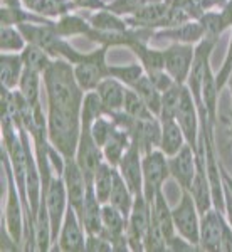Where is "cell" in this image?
Instances as JSON below:
<instances>
[{
  "instance_id": "19",
  "label": "cell",
  "mask_w": 232,
  "mask_h": 252,
  "mask_svg": "<svg viewBox=\"0 0 232 252\" xmlns=\"http://www.w3.org/2000/svg\"><path fill=\"white\" fill-rule=\"evenodd\" d=\"M0 76H2V88L5 89H15L20 84L24 74V61L22 56L17 54H3L2 52V59H0Z\"/></svg>"
},
{
  "instance_id": "22",
  "label": "cell",
  "mask_w": 232,
  "mask_h": 252,
  "mask_svg": "<svg viewBox=\"0 0 232 252\" xmlns=\"http://www.w3.org/2000/svg\"><path fill=\"white\" fill-rule=\"evenodd\" d=\"M98 94L106 109H120L123 108L126 89L115 79H104L98 84Z\"/></svg>"
},
{
  "instance_id": "40",
  "label": "cell",
  "mask_w": 232,
  "mask_h": 252,
  "mask_svg": "<svg viewBox=\"0 0 232 252\" xmlns=\"http://www.w3.org/2000/svg\"><path fill=\"white\" fill-rule=\"evenodd\" d=\"M231 72H232V39H231V46H229V51H227L226 61H224V64H222L221 72H219V76L215 78V83H217L219 93H221V89H222V86H224V83H226V81L229 79Z\"/></svg>"
},
{
  "instance_id": "9",
  "label": "cell",
  "mask_w": 232,
  "mask_h": 252,
  "mask_svg": "<svg viewBox=\"0 0 232 252\" xmlns=\"http://www.w3.org/2000/svg\"><path fill=\"white\" fill-rule=\"evenodd\" d=\"M168 170L175 182L189 192L195 177V170H197V153L192 146L184 145L173 157H170Z\"/></svg>"
},
{
  "instance_id": "17",
  "label": "cell",
  "mask_w": 232,
  "mask_h": 252,
  "mask_svg": "<svg viewBox=\"0 0 232 252\" xmlns=\"http://www.w3.org/2000/svg\"><path fill=\"white\" fill-rule=\"evenodd\" d=\"M101 202L98 200L93 187H88V193L84 198L83 210H81V222L88 234H101L103 230V220H101Z\"/></svg>"
},
{
  "instance_id": "46",
  "label": "cell",
  "mask_w": 232,
  "mask_h": 252,
  "mask_svg": "<svg viewBox=\"0 0 232 252\" xmlns=\"http://www.w3.org/2000/svg\"><path fill=\"white\" fill-rule=\"evenodd\" d=\"M222 184H224V192L229 193L232 197V180H231V177L226 172L222 173Z\"/></svg>"
},
{
  "instance_id": "20",
  "label": "cell",
  "mask_w": 232,
  "mask_h": 252,
  "mask_svg": "<svg viewBox=\"0 0 232 252\" xmlns=\"http://www.w3.org/2000/svg\"><path fill=\"white\" fill-rule=\"evenodd\" d=\"M152 207V219L157 222V225L160 227V230L164 232L166 242H172L173 241V230H175V225H173V217H172V210L168 209L166 205V200L162 193V190L155 195L153 202L150 204Z\"/></svg>"
},
{
  "instance_id": "41",
  "label": "cell",
  "mask_w": 232,
  "mask_h": 252,
  "mask_svg": "<svg viewBox=\"0 0 232 252\" xmlns=\"http://www.w3.org/2000/svg\"><path fill=\"white\" fill-rule=\"evenodd\" d=\"M84 29L86 26L76 17H66L58 26V32H63V34H76V32H83Z\"/></svg>"
},
{
  "instance_id": "7",
  "label": "cell",
  "mask_w": 232,
  "mask_h": 252,
  "mask_svg": "<svg viewBox=\"0 0 232 252\" xmlns=\"http://www.w3.org/2000/svg\"><path fill=\"white\" fill-rule=\"evenodd\" d=\"M103 152H101V146L93 140L91 131H89V126H83L79 136V143H77L76 150V158L79 168L83 170L84 177H86L88 184H93V178H95L96 170L99 168V165L103 163Z\"/></svg>"
},
{
  "instance_id": "12",
  "label": "cell",
  "mask_w": 232,
  "mask_h": 252,
  "mask_svg": "<svg viewBox=\"0 0 232 252\" xmlns=\"http://www.w3.org/2000/svg\"><path fill=\"white\" fill-rule=\"evenodd\" d=\"M84 225L81 222L79 214L72 209L71 205L67 207L66 215H64L63 225L59 232V247L63 251H84L86 249V239L83 232Z\"/></svg>"
},
{
  "instance_id": "15",
  "label": "cell",
  "mask_w": 232,
  "mask_h": 252,
  "mask_svg": "<svg viewBox=\"0 0 232 252\" xmlns=\"http://www.w3.org/2000/svg\"><path fill=\"white\" fill-rule=\"evenodd\" d=\"M106 72L103 64V54H96L84 58V61H79L74 67V78L83 91H93L98 88V84L103 81V76Z\"/></svg>"
},
{
  "instance_id": "33",
  "label": "cell",
  "mask_w": 232,
  "mask_h": 252,
  "mask_svg": "<svg viewBox=\"0 0 232 252\" xmlns=\"http://www.w3.org/2000/svg\"><path fill=\"white\" fill-rule=\"evenodd\" d=\"M135 17L138 22L141 24H155V22H160L166 17V7L164 3H152V5H145L141 9H138L135 12Z\"/></svg>"
},
{
  "instance_id": "5",
  "label": "cell",
  "mask_w": 232,
  "mask_h": 252,
  "mask_svg": "<svg viewBox=\"0 0 232 252\" xmlns=\"http://www.w3.org/2000/svg\"><path fill=\"white\" fill-rule=\"evenodd\" d=\"M184 197H182L180 204L172 210L173 225L175 230L182 235L189 244H199L200 237V220H199V209L195 205L194 198L190 193L184 190Z\"/></svg>"
},
{
  "instance_id": "21",
  "label": "cell",
  "mask_w": 232,
  "mask_h": 252,
  "mask_svg": "<svg viewBox=\"0 0 232 252\" xmlns=\"http://www.w3.org/2000/svg\"><path fill=\"white\" fill-rule=\"evenodd\" d=\"M108 204L113 205L115 209L120 210L121 214H125L126 217H130L133 207V192L130 190V187L126 185L120 173H115V184H113L111 193H109Z\"/></svg>"
},
{
  "instance_id": "49",
  "label": "cell",
  "mask_w": 232,
  "mask_h": 252,
  "mask_svg": "<svg viewBox=\"0 0 232 252\" xmlns=\"http://www.w3.org/2000/svg\"><path fill=\"white\" fill-rule=\"evenodd\" d=\"M229 91H231V97H232V72H231V76H229Z\"/></svg>"
},
{
  "instance_id": "1",
  "label": "cell",
  "mask_w": 232,
  "mask_h": 252,
  "mask_svg": "<svg viewBox=\"0 0 232 252\" xmlns=\"http://www.w3.org/2000/svg\"><path fill=\"white\" fill-rule=\"evenodd\" d=\"M44 83H46L49 106H54L69 113L79 115L83 97L77 81L74 78V71L63 61L51 63V66L44 72Z\"/></svg>"
},
{
  "instance_id": "11",
  "label": "cell",
  "mask_w": 232,
  "mask_h": 252,
  "mask_svg": "<svg viewBox=\"0 0 232 252\" xmlns=\"http://www.w3.org/2000/svg\"><path fill=\"white\" fill-rule=\"evenodd\" d=\"M175 121L184 131L185 140L189 141V145L197 152L199 145V120H197V111H195V103L194 96L189 89H182V97L178 103L177 113H175Z\"/></svg>"
},
{
  "instance_id": "39",
  "label": "cell",
  "mask_w": 232,
  "mask_h": 252,
  "mask_svg": "<svg viewBox=\"0 0 232 252\" xmlns=\"http://www.w3.org/2000/svg\"><path fill=\"white\" fill-rule=\"evenodd\" d=\"M202 24H203V31L210 35L221 34V31L226 27L221 14H205V17L202 19Z\"/></svg>"
},
{
  "instance_id": "25",
  "label": "cell",
  "mask_w": 232,
  "mask_h": 252,
  "mask_svg": "<svg viewBox=\"0 0 232 252\" xmlns=\"http://www.w3.org/2000/svg\"><path fill=\"white\" fill-rule=\"evenodd\" d=\"M133 86H135V91L141 96V99L146 103V106H148L150 111L158 115L162 109V94H160V91L153 86V83L150 81V78L141 76Z\"/></svg>"
},
{
  "instance_id": "32",
  "label": "cell",
  "mask_w": 232,
  "mask_h": 252,
  "mask_svg": "<svg viewBox=\"0 0 232 252\" xmlns=\"http://www.w3.org/2000/svg\"><path fill=\"white\" fill-rule=\"evenodd\" d=\"M182 88L180 83H175L172 88L166 89V91L162 94V120H166V118H175V113H177L178 103H180L182 97Z\"/></svg>"
},
{
  "instance_id": "18",
  "label": "cell",
  "mask_w": 232,
  "mask_h": 252,
  "mask_svg": "<svg viewBox=\"0 0 232 252\" xmlns=\"http://www.w3.org/2000/svg\"><path fill=\"white\" fill-rule=\"evenodd\" d=\"M185 145V136L182 128L175 121V118L162 120V136H160V150L166 157H173L182 146Z\"/></svg>"
},
{
  "instance_id": "30",
  "label": "cell",
  "mask_w": 232,
  "mask_h": 252,
  "mask_svg": "<svg viewBox=\"0 0 232 252\" xmlns=\"http://www.w3.org/2000/svg\"><path fill=\"white\" fill-rule=\"evenodd\" d=\"M217 97H219L217 83H215L212 72H210V67H207L205 78H203V84H202V99H203V104H205V113L210 116V120H212L215 115Z\"/></svg>"
},
{
  "instance_id": "2",
  "label": "cell",
  "mask_w": 232,
  "mask_h": 252,
  "mask_svg": "<svg viewBox=\"0 0 232 252\" xmlns=\"http://www.w3.org/2000/svg\"><path fill=\"white\" fill-rule=\"evenodd\" d=\"M79 115L49 106L47 138L64 158H74L79 143Z\"/></svg>"
},
{
  "instance_id": "10",
  "label": "cell",
  "mask_w": 232,
  "mask_h": 252,
  "mask_svg": "<svg viewBox=\"0 0 232 252\" xmlns=\"http://www.w3.org/2000/svg\"><path fill=\"white\" fill-rule=\"evenodd\" d=\"M7 170V182H9V189H7V204H5V223H7V232L10 239L15 244H20L22 239V212H20V198H19V189L14 182V175H10L9 161L3 160Z\"/></svg>"
},
{
  "instance_id": "26",
  "label": "cell",
  "mask_w": 232,
  "mask_h": 252,
  "mask_svg": "<svg viewBox=\"0 0 232 252\" xmlns=\"http://www.w3.org/2000/svg\"><path fill=\"white\" fill-rule=\"evenodd\" d=\"M37 71H32V69H24L22 79H20L19 89L20 94L26 97L32 106H37L39 104V93H40V81H39Z\"/></svg>"
},
{
  "instance_id": "31",
  "label": "cell",
  "mask_w": 232,
  "mask_h": 252,
  "mask_svg": "<svg viewBox=\"0 0 232 252\" xmlns=\"http://www.w3.org/2000/svg\"><path fill=\"white\" fill-rule=\"evenodd\" d=\"M0 47L2 52H19L26 49V42H24L22 32L14 29L12 26L2 24V31H0Z\"/></svg>"
},
{
  "instance_id": "6",
  "label": "cell",
  "mask_w": 232,
  "mask_h": 252,
  "mask_svg": "<svg viewBox=\"0 0 232 252\" xmlns=\"http://www.w3.org/2000/svg\"><path fill=\"white\" fill-rule=\"evenodd\" d=\"M150 220H152V207L146 202L143 193L135 195L128 217V230H126V241L133 251L143 249V237L150 227Z\"/></svg>"
},
{
  "instance_id": "45",
  "label": "cell",
  "mask_w": 232,
  "mask_h": 252,
  "mask_svg": "<svg viewBox=\"0 0 232 252\" xmlns=\"http://www.w3.org/2000/svg\"><path fill=\"white\" fill-rule=\"evenodd\" d=\"M224 200H226V212H227V220H229V225L232 227V197L229 193L224 192Z\"/></svg>"
},
{
  "instance_id": "4",
  "label": "cell",
  "mask_w": 232,
  "mask_h": 252,
  "mask_svg": "<svg viewBox=\"0 0 232 252\" xmlns=\"http://www.w3.org/2000/svg\"><path fill=\"white\" fill-rule=\"evenodd\" d=\"M143 168V195L148 204H152L155 195L162 190V185L170 175L168 161L165 160V153L162 152H146L141 160Z\"/></svg>"
},
{
  "instance_id": "23",
  "label": "cell",
  "mask_w": 232,
  "mask_h": 252,
  "mask_svg": "<svg viewBox=\"0 0 232 252\" xmlns=\"http://www.w3.org/2000/svg\"><path fill=\"white\" fill-rule=\"evenodd\" d=\"M115 173H116V170L109 163H101L99 168L96 170L91 187L101 204H108L109 193H111L113 184H115Z\"/></svg>"
},
{
  "instance_id": "16",
  "label": "cell",
  "mask_w": 232,
  "mask_h": 252,
  "mask_svg": "<svg viewBox=\"0 0 232 252\" xmlns=\"http://www.w3.org/2000/svg\"><path fill=\"white\" fill-rule=\"evenodd\" d=\"M200 220V237L199 244L203 251H219L221 249V239H222V229H224V219L222 215L215 210H207L202 214Z\"/></svg>"
},
{
  "instance_id": "37",
  "label": "cell",
  "mask_w": 232,
  "mask_h": 252,
  "mask_svg": "<svg viewBox=\"0 0 232 252\" xmlns=\"http://www.w3.org/2000/svg\"><path fill=\"white\" fill-rule=\"evenodd\" d=\"M93 26L96 29H104V31H123L125 24L121 20H118L116 17H113L111 14H106V12H101L93 17Z\"/></svg>"
},
{
  "instance_id": "47",
  "label": "cell",
  "mask_w": 232,
  "mask_h": 252,
  "mask_svg": "<svg viewBox=\"0 0 232 252\" xmlns=\"http://www.w3.org/2000/svg\"><path fill=\"white\" fill-rule=\"evenodd\" d=\"M7 5H12V7H17L19 5V0H3Z\"/></svg>"
},
{
  "instance_id": "43",
  "label": "cell",
  "mask_w": 232,
  "mask_h": 252,
  "mask_svg": "<svg viewBox=\"0 0 232 252\" xmlns=\"http://www.w3.org/2000/svg\"><path fill=\"white\" fill-rule=\"evenodd\" d=\"M222 20H224V26H231L232 24V0H229V2L226 3V7H224L222 10Z\"/></svg>"
},
{
  "instance_id": "44",
  "label": "cell",
  "mask_w": 232,
  "mask_h": 252,
  "mask_svg": "<svg viewBox=\"0 0 232 252\" xmlns=\"http://www.w3.org/2000/svg\"><path fill=\"white\" fill-rule=\"evenodd\" d=\"M140 3H141V0H118L115 3V9L123 10V9H128V7H138Z\"/></svg>"
},
{
  "instance_id": "35",
  "label": "cell",
  "mask_w": 232,
  "mask_h": 252,
  "mask_svg": "<svg viewBox=\"0 0 232 252\" xmlns=\"http://www.w3.org/2000/svg\"><path fill=\"white\" fill-rule=\"evenodd\" d=\"M113 129H115L113 125L109 123L108 120H104V118H98V120L93 121V125L89 126V131H91L93 140H95L101 148H103V145L108 141V138L111 136Z\"/></svg>"
},
{
  "instance_id": "27",
  "label": "cell",
  "mask_w": 232,
  "mask_h": 252,
  "mask_svg": "<svg viewBox=\"0 0 232 252\" xmlns=\"http://www.w3.org/2000/svg\"><path fill=\"white\" fill-rule=\"evenodd\" d=\"M104 111V104L98 93L89 91L83 97V104H81V121L83 126H91L93 121H96Z\"/></svg>"
},
{
  "instance_id": "24",
  "label": "cell",
  "mask_w": 232,
  "mask_h": 252,
  "mask_svg": "<svg viewBox=\"0 0 232 252\" xmlns=\"http://www.w3.org/2000/svg\"><path fill=\"white\" fill-rule=\"evenodd\" d=\"M128 148V135L123 129H113L111 136L103 145V155L109 165H118Z\"/></svg>"
},
{
  "instance_id": "42",
  "label": "cell",
  "mask_w": 232,
  "mask_h": 252,
  "mask_svg": "<svg viewBox=\"0 0 232 252\" xmlns=\"http://www.w3.org/2000/svg\"><path fill=\"white\" fill-rule=\"evenodd\" d=\"M219 251L232 252V227L227 222H224L222 239H221V249H219Z\"/></svg>"
},
{
  "instance_id": "34",
  "label": "cell",
  "mask_w": 232,
  "mask_h": 252,
  "mask_svg": "<svg viewBox=\"0 0 232 252\" xmlns=\"http://www.w3.org/2000/svg\"><path fill=\"white\" fill-rule=\"evenodd\" d=\"M166 239L164 232L160 230V227L157 225V222L150 220V227L146 230L145 237H143V249L146 251H164L166 247Z\"/></svg>"
},
{
  "instance_id": "3",
  "label": "cell",
  "mask_w": 232,
  "mask_h": 252,
  "mask_svg": "<svg viewBox=\"0 0 232 252\" xmlns=\"http://www.w3.org/2000/svg\"><path fill=\"white\" fill-rule=\"evenodd\" d=\"M42 202L46 205L49 220H51L52 241L58 242L61 225H63L64 215L69 207L66 185H64V178H61V175H52L49 184L42 189Z\"/></svg>"
},
{
  "instance_id": "48",
  "label": "cell",
  "mask_w": 232,
  "mask_h": 252,
  "mask_svg": "<svg viewBox=\"0 0 232 252\" xmlns=\"http://www.w3.org/2000/svg\"><path fill=\"white\" fill-rule=\"evenodd\" d=\"M49 2H52V3H56V5H64V3L67 2V0H49Z\"/></svg>"
},
{
  "instance_id": "28",
  "label": "cell",
  "mask_w": 232,
  "mask_h": 252,
  "mask_svg": "<svg viewBox=\"0 0 232 252\" xmlns=\"http://www.w3.org/2000/svg\"><path fill=\"white\" fill-rule=\"evenodd\" d=\"M123 108H125L126 115L132 116L135 121H138V120H150V118H153L152 111H150L148 106H146V103L141 99V96L138 94L136 91H126Z\"/></svg>"
},
{
  "instance_id": "38",
  "label": "cell",
  "mask_w": 232,
  "mask_h": 252,
  "mask_svg": "<svg viewBox=\"0 0 232 252\" xmlns=\"http://www.w3.org/2000/svg\"><path fill=\"white\" fill-rule=\"evenodd\" d=\"M148 78L160 93H165L166 89H170L175 84V81L170 78L168 72L165 74L164 69H152V71H148Z\"/></svg>"
},
{
  "instance_id": "36",
  "label": "cell",
  "mask_w": 232,
  "mask_h": 252,
  "mask_svg": "<svg viewBox=\"0 0 232 252\" xmlns=\"http://www.w3.org/2000/svg\"><path fill=\"white\" fill-rule=\"evenodd\" d=\"M109 74L116 76L125 84H135L143 76V71H141V66L132 64V66H126V67H111L109 69Z\"/></svg>"
},
{
  "instance_id": "8",
  "label": "cell",
  "mask_w": 232,
  "mask_h": 252,
  "mask_svg": "<svg viewBox=\"0 0 232 252\" xmlns=\"http://www.w3.org/2000/svg\"><path fill=\"white\" fill-rule=\"evenodd\" d=\"M63 178H64V185H66L69 205H71L81 217V210H83V204H84V198H86L89 184L74 158H66Z\"/></svg>"
},
{
  "instance_id": "29",
  "label": "cell",
  "mask_w": 232,
  "mask_h": 252,
  "mask_svg": "<svg viewBox=\"0 0 232 252\" xmlns=\"http://www.w3.org/2000/svg\"><path fill=\"white\" fill-rule=\"evenodd\" d=\"M22 61H24V66H26L27 69L42 72V74L46 72V69L51 66V61H49L47 54L44 52V49L34 46V44L24 49Z\"/></svg>"
},
{
  "instance_id": "13",
  "label": "cell",
  "mask_w": 232,
  "mask_h": 252,
  "mask_svg": "<svg viewBox=\"0 0 232 252\" xmlns=\"http://www.w3.org/2000/svg\"><path fill=\"white\" fill-rule=\"evenodd\" d=\"M194 56V49L184 44L172 46L164 52V69H166V72L175 83H182L187 79Z\"/></svg>"
},
{
  "instance_id": "14",
  "label": "cell",
  "mask_w": 232,
  "mask_h": 252,
  "mask_svg": "<svg viewBox=\"0 0 232 252\" xmlns=\"http://www.w3.org/2000/svg\"><path fill=\"white\" fill-rule=\"evenodd\" d=\"M118 166H120V175L133 195L143 193V168H141V158L136 145H132L126 150Z\"/></svg>"
}]
</instances>
